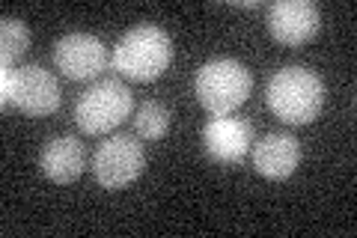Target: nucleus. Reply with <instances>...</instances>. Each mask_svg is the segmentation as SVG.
I'll use <instances>...</instances> for the list:
<instances>
[{
	"mask_svg": "<svg viewBox=\"0 0 357 238\" xmlns=\"http://www.w3.org/2000/svg\"><path fill=\"white\" fill-rule=\"evenodd\" d=\"M325 98V81L316 72L304 69V66H286V69L274 72L265 89L268 107L286 126H310L312 119H319Z\"/></svg>",
	"mask_w": 357,
	"mask_h": 238,
	"instance_id": "obj_1",
	"label": "nucleus"
},
{
	"mask_svg": "<svg viewBox=\"0 0 357 238\" xmlns=\"http://www.w3.org/2000/svg\"><path fill=\"white\" fill-rule=\"evenodd\" d=\"M170 131V110L161 101H143V105L134 110V134L140 140H161Z\"/></svg>",
	"mask_w": 357,
	"mask_h": 238,
	"instance_id": "obj_12",
	"label": "nucleus"
},
{
	"mask_svg": "<svg viewBox=\"0 0 357 238\" xmlns=\"http://www.w3.org/2000/svg\"><path fill=\"white\" fill-rule=\"evenodd\" d=\"M131 107H134L131 89L122 81H116V77H105V81H96L81 93L75 105V122L84 134L96 137V134H107L119 128L131 117Z\"/></svg>",
	"mask_w": 357,
	"mask_h": 238,
	"instance_id": "obj_5",
	"label": "nucleus"
},
{
	"mask_svg": "<svg viewBox=\"0 0 357 238\" xmlns=\"http://www.w3.org/2000/svg\"><path fill=\"white\" fill-rule=\"evenodd\" d=\"M170 60H173V42L155 24H140L128 30L116 42L114 57H110L114 72H119L122 77H128L134 84L158 81L167 72Z\"/></svg>",
	"mask_w": 357,
	"mask_h": 238,
	"instance_id": "obj_2",
	"label": "nucleus"
},
{
	"mask_svg": "<svg viewBox=\"0 0 357 238\" xmlns=\"http://www.w3.org/2000/svg\"><path fill=\"white\" fill-rule=\"evenodd\" d=\"M39 167H42V173L57 185L77 182L81 173H84V167H86L84 143L77 137H72V134H63V137L48 140L42 155H39Z\"/></svg>",
	"mask_w": 357,
	"mask_h": 238,
	"instance_id": "obj_10",
	"label": "nucleus"
},
{
	"mask_svg": "<svg viewBox=\"0 0 357 238\" xmlns=\"http://www.w3.org/2000/svg\"><path fill=\"white\" fill-rule=\"evenodd\" d=\"M0 105L18 107L27 117H51L60 107L63 93L54 72L42 66H21V69H3L0 77Z\"/></svg>",
	"mask_w": 357,
	"mask_h": 238,
	"instance_id": "obj_4",
	"label": "nucleus"
},
{
	"mask_svg": "<svg viewBox=\"0 0 357 238\" xmlns=\"http://www.w3.org/2000/svg\"><path fill=\"white\" fill-rule=\"evenodd\" d=\"M54 63L69 81H96L107 69V48L93 33H69L54 45Z\"/></svg>",
	"mask_w": 357,
	"mask_h": 238,
	"instance_id": "obj_8",
	"label": "nucleus"
},
{
	"mask_svg": "<svg viewBox=\"0 0 357 238\" xmlns=\"http://www.w3.org/2000/svg\"><path fill=\"white\" fill-rule=\"evenodd\" d=\"M30 48V27L21 18H3L0 21V60L3 69H13Z\"/></svg>",
	"mask_w": 357,
	"mask_h": 238,
	"instance_id": "obj_13",
	"label": "nucleus"
},
{
	"mask_svg": "<svg viewBox=\"0 0 357 238\" xmlns=\"http://www.w3.org/2000/svg\"><path fill=\"white\" fill-rule=\"evenodd\" d=\"M250 89H253V77L248 72V66L238 60H229V57L208 60L197 72V81H194L197 101L211 117H229V113H236L250 98Z\"/></svg>",
	"mask_w": 357,
	"mask_h": 238,
	"instance_id": "obj_3",
	"label": "nucleus"
},
{
	"mask_svg": "<svg viewBox=\"0 0 357 238\" xmlns=\"http://www.w3.org/2000/svg\"><path fill=\"white\" fill-rule=\"evenodd\" d=\"M301 164V143L292 134H265L253 143V167L265 179H289Z\"/></svg>",
	"mask_w": 357,
	"mask_h": 238,
	"instance_id": "obj_11",
	"label": "nucleus"
},
{
	"mask_svg": "<svg viewBox=\"0 0 357 238\" xmlns=\"http://www.w3.org/2000/svg\"><path fill=\"white\" fill-rule=\"evenodd\" d=\"M203 146L208 158H215L220 164H241L250 155L253 146V128L250 122L229 117H215L206 122L203 128Z\"/></svg>",
	"mask_w": 357,
	"mask_h": 238,
	"instance_id": "obj_9",
	"label": "nucleus"
},
{
	"mask_svg": "<svg viewBox=\"0 0 357 238\" xmlns=\"http://www.w3.org/2000/svg\"><path fill=\"white\" fill-rule=\"evenodd\" d=\"M321 13L310 0H277L268 6V33L286 48H301L319 36Z\"/></svg>",
	"mask_w": 357,
	"mask_h": 238,
	"instance_id": "obj_7",
	"label": "nucleus"
},
{
	"mask_svg": "<svg viewBox=\"0 0 357 238\" xmlns=\"http://www.w3.org/2000/svg\"><path fill=\"white\" fill-rule=\"evenodd\" d=\"M143 167H146V152L137 137L131 134H114L96 149L93 158V173L96 182L105 191H122L128 188L134 179H140Z\"/></svg>",
	"mask_w": 357,
	"mask_h": 238,
	"instance_id": "obj_6",
	"label": "nucleus"
}]
</instances>
